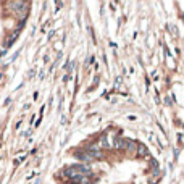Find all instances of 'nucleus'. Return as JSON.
Wrapping results in <instances>:
<instances>
[{
    "label": "nucleus",
    "instance_id": "obj_3",
    "mask_svg": "<svg viewBox=\"0 0 184 184\" xmlns=\"http://www.w3.org/2000/svg\"><path fill=\"white\" fill-rule=\"evenodd\" d=\"M84 153L89 157L91 160L92 158H102L103 157V152L100 150V149H97V147H94V145H91V147H87V150H84Z\"/></svg>",
    "mask_w": 184,
    "mask_h": 184
},
{
    "label": "nucleus",
    "instance_id": "obj_2",
    "mask_svg": "<svg viewBox=\"0 0 184 184\" xmlns=\"http://www.w3.org/2000/svg\"><path fill=\"white\" fill-rule=\"evenodd\" d=\"M10 7L15 13H21L26 15L27 13V3L26 2H10Z\"/></svg>",
    "mask_w": 184,
    "mask_h": 184
},
{
    "label": "nucleus",
    "instance_id": "obj_4",
    "mask_svg": "<svg viewBox=\"0 0 184 184\" xmlns=\"http://www.w3.org/2000/svg\"><path fill=\"white\" fill-rule=\"evenodd\" d=\"M128 142H129V141H126V139H123V137H116L115 147H116V149H124V150H126V147H128Z\"/></svg>",
    "mask_w": 184,
    "mask_h": 184
},
{
    "label": "nucleus",
    "instance_id": "obj_5",
    "mask_svg": "<svg viewBox=\"0 0 184 184\" xmlns=\"http://www.w3.org/2000/svg\"><path fill=\"white\" fill-rule=\"evenodd\" d=\"M134 149H136V142L129 141V142H128V147H126V150H128V152H134Z\"/></svg>",
    "mask_w": 184,
    "mask_h": 184
},
{
    "label": "nucleus",
    "instance_id": "obj_1",
    "mask_svg": "<svg viewBox=\"0 0 184 184\" xmlns=\"http://www.w3.org/2000/svg\"><path fill=\"white\" fill-rule=\"evenodd\" d=\"M87 173H89V170L86 167H82V165H74V167H70L63 171V174H66V176L71 178V179H76V178L81 179L82 174H87Z\"/></svg>",
    "mask_w": 184,
    "mask_h": 184
},
{
    "label": "nucleus",
    "instance_id": "obj_6",
    "mask_svg": "<svg viewBox=\"0 0 184 184\" xmlns=\"http://www.w3.org/2000/svg\"><path fill=\"white\" fill-rule=\"evenodd\" d=\"M139 155H141V157H144V155H147V149H145L142 144H139Z\"/></svg>",
    "mask_w": 184,
    "mask_h": 184
}]
</instances>
